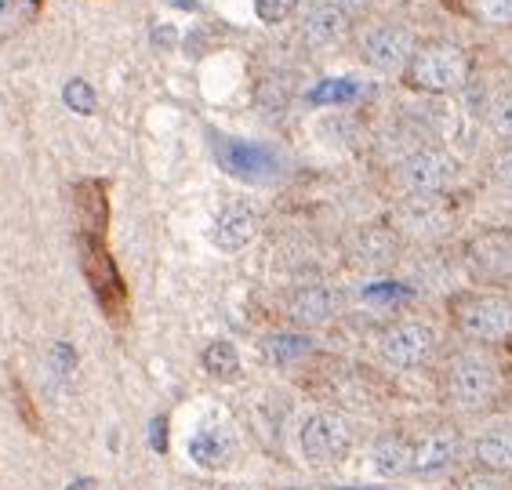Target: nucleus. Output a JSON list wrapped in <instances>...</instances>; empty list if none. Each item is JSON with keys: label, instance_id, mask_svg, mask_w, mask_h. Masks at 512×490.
<instances>
[{"label": "nucleus", "instance_id": "nucleus-1", "mask_svg": "<svg viewBox=\"0 0 512 490\" xmlns=\"http://www.w3.org/2000/svg\"><path fill=\"white\" fill-rule=\"evenodd\" d=\"M502 367L491 353L483 349H465V353H454L444 367V378H440V389H444V400L451 403L454 411L476 414L483 407H491L498 396H502Z\"/></svg>", "mask_w": 512, "mask_h": 490}, {"label": "nucleus", "instance_id": "nucleus-2", "mask_svg": "<svg viewBox=\"0 0 512 490\" xmlns=\"http://www.w3.org/2000/svg\"><path fill=\"white\" fill-rule=\"evenodd\" d=\"M400 77H404L407 88L422 91V95H451V91H462L469 84L473 62L451 40H425L414 48L411 62L404 66Z\"/></svg>", "mask_w": 512, "mask_h": 490}, {"label": "nucleus", "instance_id": "nucleus-3", "mask_svg": "<svg viewBox=\"0 0 512 490\" xmlns=\"http://www.w3.org/2000/svg\"><path fill=\"white\" fill-rule=\"evenodd\" d=\"M454 331L476 345H502L512 338V298L469 291L451 302Z\"/></svg>", "mask_w": 512, "mask_h": 490}, {"label": "nucleus", "instance_id": "nucleus-4", "mask_svg": "<svg viewBox=\"0 0 512 490\" xmlns=\"http://www.w3.org/2000/svg\"><path fill=\"white\" fill-rule=\"evenodd\" d=\"M77 251H80V273L88 280L95 302L102 305V313L113 324H124V316H128V287H124V276H120L117 262L109 255L106 236L77 233Z\"/></svg>", "mask_w": 512, "mask_h": 490}, {"label": "nucleus", "instance_id": "nucleus-5", "mask_svg": "<svg viewBox=\"0 0 512 490\" xmlns=\"http://www.w3.org/2000/svg\"><path fill=\"white\" fill-rule=\"evenodd\" d=\"M396 229L404 244H436L451 236L454 229V204L444 193H422V196H400L393 215L385 218Z\"/></svg>", "mask_w": 512, "mask_h": 490}, {"label": "nucleus", "instance_id": "nucleus-6", "mask_svg": "<svg viewBox=\"0 0 512 490\" xmlns=\"http://www.w3.org/2000/svg\"><path fill=\"white\" fill-rule=\"evenodd\" d=\"M458 157L440 146H418L411 149L404 160H396L393 167V186L404 196H422V193H447L458 178Z\"/></svg>", "mask_w": 512, "mask_h": 490}, {"label": "nucleus", "instance_id": "nucleus-7", "mask_svg": "<svg viewBox=\"0 0 512 490\" xmlns=\"http://www.w3.org/2000/svg\"><path fill=\"white\" fill-rule=\"evenodd\" d=\"M440 353V334L429 320H396L378 334V356L396 371L429 367Z\"/></svg>", "mask_w": 512, "mask_h": 490}, {"label": "nucleus", "instance_id": "nucleus-8", "mask_svg": "<svg viewBox=\"0 0 512 490\" xmlns=\"http://www.w3.org/2000/svg\"><path fill=\"white\" fill-rule=\"evenodd\" d=\"M211 153L226 175L240 182H273L284 171V160L273 146H258V142H240L229 135H211Z\"/></svg>", "mask_w": 512, "mask_h": 490}, {"label": "nucleus", "instance_id": "nucleus-9", "mask_svg": "<svg viewBox=\"0 0 512 490\" xmlns=\"http://www.w3.org/2000/svg\"><path fill=\"white\" fill-rule=\"evenodd\" d=\"M298 447L309 465H338L353 451V425L338 411H316L302 422Z\"/></svg>", "mask_w": 512, "mask_h": 490}, {"label": "nucleus", "instance_id": "nucleus-10", "mask_svg": "<svg viewBox=\"0 0 512 490\" xmlns=\"http://www.w3.org/2000/svg\"><path fill=\"white\" fill-rule=\"evenodd\" d=\"M356 44H360L367 66L382 69V73H404L414 48H418V37L404 22H371L360 30Z\"/></svg>", "mask_w": 512, "mask_h": 490}, {"label": "nucleus", "instance_id": "nucleus-11", "mask_svg": "<svg viewBox=\"0 0 512 490\" xmlns=\"http://www.w3.org/2000/svg\"><path fill=\"white\" fill-rule=\"evenodd\" d=\"M404 251V240L396 236L389 222H364L345 236V262L364 273H385L393 269L396 258Z\"/></svg>", "mask_w": 512, "mask_h": 490}, {"label": "nucleus", "instance_id": "nucleus-12", "mask_svg": "<svg viewBox=\"0 0 512 490\" xmlns=\"http://www.w3.org/2000/svg\"><path fill=\"white\" fill-rule=\"evenodd\" d=\"M465 269L480 284L512 280V229H483L465 244Z\"/></svg>", "mask_w": 512, "mask_h": 490}, {"label": "nucleus", "instance_id": "nucleus-13", "mask_svg": "<svg viewBox=\"0 0 512 490\" xmlns=\"http://www.w3.org/2000/svg\"><path fill=\"white\" fill-rule=\"evenodd\" d=\"M414 447V472L411 476H440L458 461L462 454V432L451 422H440L433 429H425L418 440H411Z\"/></svg>", "mask_w": 512, "mask_h": 490}, {"label": "nucleus", "instance_id": "nucleus-14", "mask_svg": "<svg viewBox=\"0 0 512 490\" xmlns=\"http://www.w3.org/2000/svg\"><path fill=\"white\" fill-rule=\"evenodd\" d=\"M353 30V15L345 4L338 0H320L313 8L306 11V19H302V44L313 51H324V48H335L349 37Z\"/></svg>", "mask_w": 512, "mask_h": 490}, {"label": "nucleus", "instance_id": "nucleus-15", "mask_svg": "<svg viewBox=\"0 0 512 490\" xmlns=\"http://www.w3.org/2000/svg\"><path fill=\"white\" fill-rule=\"evenodd\" d=\"M258 229H262V222H258L255 207H247V204H229L226 211L218 215L211 240H215L218 251H226V255H237V251H244L247 244H255Z\"/></svg>", "mask_w": 512, "mask_h": 490}, {"label": "nucleus", "instance_id": "nucleus-16", "mask_svg": "<svg viewBox=\"0 0 512 490\" xmlns=\"http://www.w3.org/2000/svg\"><path fill=\"white\" fill-rule=\"evenodd\" d=\"M338 302L335 294H331V287L324 284H302L291 291V298H287V316H291V324H298L302 331H309V327H324L331 316H335Z\"/></svg>", "mask_w": 512, "mask_h": 490}, {"label": "nucleus", "instance_id": "nucleus-17", "mask_svg": "<svg viewBox=\"0 0 512 490\" xmlns=\"http://www.w3.org/2000/svg\"><path fill=\"white\" fill-rule=\"evenodd\" d=\"M189 458L207 472L229 469V461L237 458V440L222 425H204V429H197L189 436Z\"/></svg>", "mask_w": 512, "mask_h": 490}, {"label": "nucleus", "instance_id": "nucleus-18", "mask_svg": "<svg viewBox=\"0 0 512 490\" xmlns=\"http://www.w3.org/2000/svg\"><path fill=\"white\" fill-rule=\"evenodd\" d=\"M473 461L476 469L512 476V422L491 425L473 440Z\"/></svg>", "mask_w": 512, "mask_h": 490}, {"label": "nucleus", "instance_id": "nucleus-19", "mask_svg": "<svg viewBox=\"0 0 512 490\" xmlns=\"http://www.w3.org/2000/svg\"><path fill=\"white\" fill-rule=\"evenodd\" d=\"M73 211H77L80 233L106 236L109 207H106V186H102V182H95V178L77 182V186H73Z\"/></svg>", "mask_w": 512, "mask_h": 490}, {"label": "nucleus", "instance_id": "nucleus-20", "mask_svg": "<svg viewBox=\"0 0 512 490\" xmlns=\"http://www.w3.org/2000/svg\"><path fill=\"white\" fill-rule=\"evenodd\" d=\"M375 469L382 472L385 480H400L414 472V447L404 432H385L382 440L375 443Z\"/></svg>", "mask_w": 512, "mask_h": 490}, {"label": "nucleus", "instance_id": "nucleus-21", "mask_svg": "<svg viewBox=\"0 0 512 490\" xmlns=\"http://www.w3.org/2000/svg\"><path fill=\"white\" fill-rule=\"evenodd\" d=\"M262 353H266V360L276 363V367H291V363H302L313 353V338L302 331H276L262 342Z\"/></svg>", "mask_w": 512, "mask_h": 490}, {"label": "nucleus", "instance_id": "nucleus-22", "mask_svg": "<svg viewBox=\"0 0 512 490\" xmlns=\"http://www.w3.org/2000/svg\"><path fill=\"white\" fill-rule=\"evenodd\" d=\"M44 0H0V40L19 37L22 30H30L40 15Z\"/></svg>", "mask_w": 512, "mask_h": 490}, {"label": "nucleus", "instance_id": "nucleus-23", "mask_svg": "<svg viewBox=\"0 0 512 490\" xmlns=\"http://www.w3.org/2000/svg\"><path fill=\"white\" fill-rule=\"evenodd\" d=\"M204 371L218 382H229V378H237L240 374V353L237 345L226 342V338H218L204 349Z\"/></svg>", "mask_w": 512, "mask_h": 490}, {"label": "nucleus", "instance_id": "nucleus-24", "mask_svg": "<svg viewBox=\"0 0 512 490\" xmlns=\"http://www.w3.org/2000/svg\"><path fill=\"white\" fill-rule=\"evenodd\" d=\"M469 11L487 26H512V0H469Z\"/></svg>", "mask_w": 512, "mask_h": 490}, {"label": "nucleus", "instance_id": "nucleus-25", "mask_svg": "<svg viewBox=\"0 0 512 490\" xmlns=\"http://www.w3.org/2000/svg\"><path fill=\"white\" fill-rule=\"evenodd\" d=\"M291 102V80L287 77H269L258 84V106L266 109H284Z\"/></svg>", "mask_w": 512, "mask_h": 490}, {"label": "nucleus", "instance_id": "nucleus-26", "mask_svg": "<svg viewBox=\"0 0 512 490\" xmlns=\"http://www.w3.org/2000/svg\"><path fill=\"white\" fill-rule=\"evenodd\" d=\"M298 4H302V0H255V15L266 22V26H280V22H287L295 15Z\"/></svg>", "mask_w": 512, "mask_h": 490}, {"label": "nucleus", "instance_id": "nucleus-27", "mask_svg": "<svg viewBox=\"0 0 512 490\" xmlns=\"http://www.w3.org/2000/svg\"><path fill=\"white\" fill-rule=\"evenodd\" d=\"M458 490H509V480L498 476V472H483V469H473L469 476L458 480Z\"/></svg>", "mask_w": 512, "mask_h": 490}, {"label": "nucleus", "instance_id": "nucleus-28", "mask_svg": "<svg viewBox=\"0 0 512 490\" xmlns=\"http://www.w3.org/2000/svg\"><path fill=\"white\" fill-rule=\"evenodd\" d=\"M491 128H494V135H498V138L512 142V95H502L491 106Z\"/></svg>", "mask_w": 512, "mask_h": 490}, {"label": "nucleus", "instance_id": "nucleus-29", "mask_svg": "<svg viewBox=\"0 0 512 490\" xmlns=\"http://www.w3.org/2000/svg\"><path fill=\"white\" fill-rule=\"evenodd\" d=\"M356 95V84L353 80H327L320 88L313 91V102H342V98H353Z\"/></svg>", "mask_w": 512, "mask_h": 490}, {"label": "nucleus", "instance_id": "nucleus-30", "mask_svg": "<svg viewBox=\"0 0 512 490\" xmlns=\"http://www.w3.org/2000/svg\"><path fill=\"white\" fill-rule=\"evenodd\" d=\"M491 178H494V186L498 189H509L512 193V142L491 160Z\"/></svg>", "mask_w": 512, "mask_h": 490}, {"label": "nucleus", "instance_id": "nucleus-31", "mask_svg": "<svg viewBox=\"0 0 512 490\" xmlns=\"http://www.w3.org/2000/svg\"><path fill=\"white\" fill-rule=\"evenodd\" d=\"M66 102L77 109V113H91V109H95V95H91V88L84 84V80H73V84H69Z\"/></svg>", "mask_w": 512, "mask_h": 490}, {"label": "nucleus", "instance_id": "nucleus-32", "mask_svg": "<svg viewBox=\"0 0 512 490\" xmlns=\"http://www.w3.org/2000/svg\"><path fill=\"white\" fill-rule=\"evenodd\" d=\"M164 429H168V422H164V418H160V422H153V440H149V443H153V451H168V432H164Z\"/></svg>", "mask_w": 512, "mask_h": 490}, {"label": "nucleus", "instance_id": "nucleus-33", "mask_svg": "<svg viewBox=\"0 0 512 490\" xmlns=\"http://www.w3.org/2000/svg\"><path fill=\"white\" fill-rule=\"evenodd\" d=\"M66 490H95V480H88V476H84V480H73V483H69Z\"/></svg>", "mask_w": 512, "mask_h": 490}, {"label": "nucleus", "instance_id": "nucleus-34", "mask_svg": "<svg viewBox=\"0 0 512 490\" xmlns=\"http://www.w3.org/2000/svg\"><path fill=\"white\" fill-rule=\"evenodd\" d=\"M509 342H512V338H509Z\"/></svg>", "mask_w": 512, "mask_h": 490}]
</instances>
